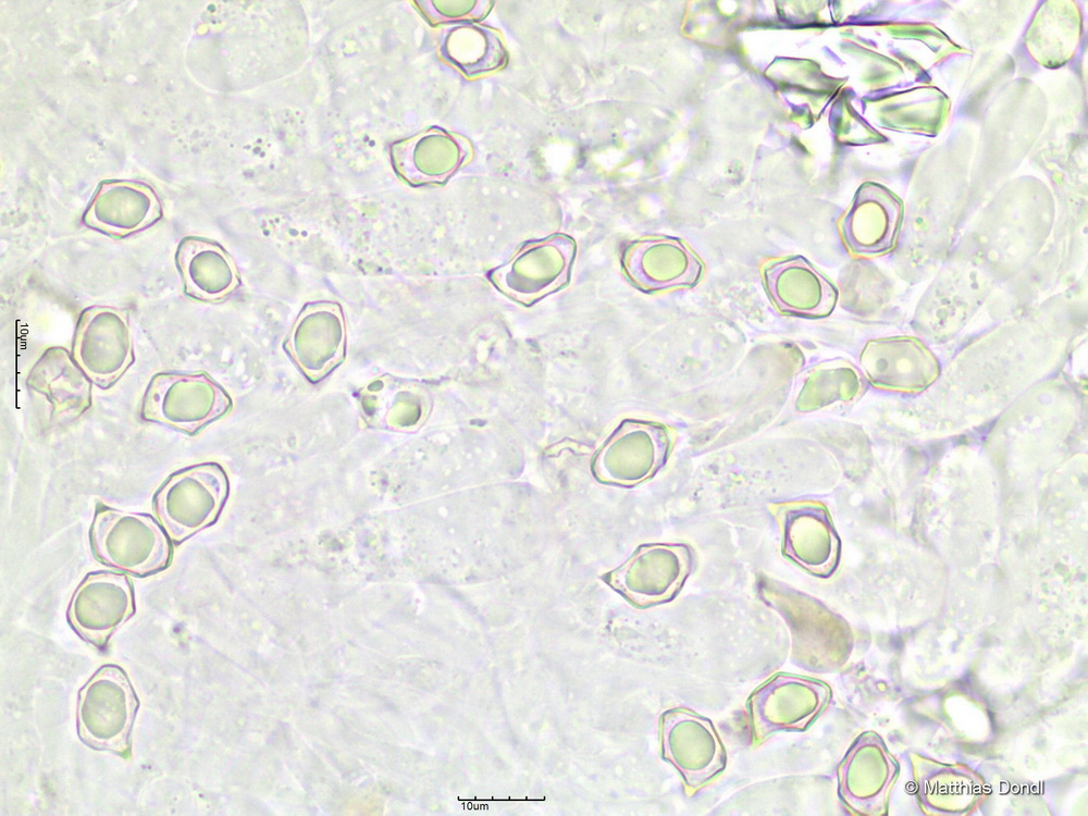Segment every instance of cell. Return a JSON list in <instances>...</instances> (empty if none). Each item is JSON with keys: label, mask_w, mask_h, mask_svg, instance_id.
Segmentation results:
<instances>
[{"label": "cell", "mask_w": 1088, "mask_h": 816, "mask_svg": "<svg viewBox=\"0 0 1088 816\" xmlns=\"http://www.w3.org/2000/svg\"><path fill=\"white\" fill-rule=\"evenodd\" d=\"M831 697L829 685L809 677L778 672L757 687L746 707L754 746L780 731H804Z\"/></svg>", "instance_id": "5"}, {"label": "cell", "mask_w": 1088, "mask_h": 816, "mask_svg": "<svg viewBox=\"0 0 1088 816\" xmlns=\"http://www.w3.org/2000/svg\"><path fill=\"white\" fill-rule=\"evenodd\" d=\"M573 255L574 244L566 236L533 243L495 270L492 281L512 298L529 305L567 283Z\"/></svg>", "instance_id": "12"}, {"label": "cell", "mask_w": 1088, "mask_h": 816, "mask_svg": "<svg viewBox=\"0 0 1088 816\" xmlns=\"http://www.w3.org/2000/svg\"><path fill=\"white\" fill-rule=\"evenodd\" d=\"M692 568L684 544L643 546L623 567V589L640 606L670 601Z\"/></svg>", "instance_id": "17"}, {"label": "cell", "mask_w": 1088, "mask_h": 816, "mask_svg": "<svg viewBox=\"0 0 1088 816\" xmlns=\"http://www.w3.org/2000/svg\"><path fill=\"white\" fill-rule=\"evenodd\" d=\"M91 380L63 347H50L30 369L26 384L51 407L57 422H70L91 406Z\"/></svg>", "instance_id": "18"}, {"label": "cell", "mask_w": 1088, "mask_h": 816, "mask_svg": "<svg viewBox=\"0 0 1088 816\" xmlns=\"http://www.w3.org/2000/svg\"><path fill=\"white\" fill-rule=\"evenodd\" d=\"M470 154L467 139L440 128L426 129L391 147L395 171L415 186L445 183Z\"/></svg>", "instance_id": "16"}, {"label": "cell", "mask_w": 1088, "mask_h": 816, "mask_svg": "<svg viewBox=\"0 0 1088 816\" xmlns=\"http://www.w3.org/2000/svg\"><path fill=\"white\" fill-rule=\"evenodd\" d=\"M136 611L129 578L110 570L92 571L77 585L66 617L88 644L103 650L113 633Z\"/></svg>", "instance_id": "9"}, {"label": "cell", "mask_w": 1088, "mask_h": 816, "mask_svg": "<svg viewBox=\"0 0 1088 816\" xmlns=\"http://www.w3.org/2000/svg\"><path fill=\"white\" fill-rule=\"evenodd\" d=\"M761 273L770 300L783 314L823 318L836 307L837 286L802 256L769 260Z\"/></svg>", "instance_id": "11"}, {"label": "cell", "mask_w": 1088, "mask_h": 816, "mask_svg": "<svg viewBox=\"0 0 1088 816\" xmlns=\"http://www.w3.org/2000/svg\"><path fill=\"white\" fill-rule=\"evenodd\" d=\"M860 363L877 385H916L937 368L936 358L919 342L912 338H881L868 342Z\"/></svg>", "instance_id": "20"}, {"label": "cell", "mask_w": 1088, "mask_h": 816, "mask_svg": "<svg viewBox=\"0 0 1088 816\" xmlns=\"http://www.w3.org/2000/svg\"><path fill=\"white\" fill-rule=\"evenodd\" d=\"M162 207L153 189L143 183L101 182L83 215V222L113 237H124L156 223Z\"/></svg>", "instance_id": "15"}, {"label": "cell", "mask_w": 1088, "mask_h": 816, "mask_svg": "<svg viewBox=\"0 0 1088 816\" xmlns=\"http://www.w3.org/2000/svg\"><path fill=\"white\" fill-rule=\"evenodd\" d=\"M231 408L230 395L206 372H161L145 391L140 416L194 435Z\"/></svg>", "instance_id": "4"}, {"label": "cell", "mask_w": 1088, "mask_h": 816, "mask_svg": "<svg viewBox=\"0 0 1088 816\" xmlns=\"http://www.w3.org/2000/svg\"><path fill=\"white\" fill-rule=\"evenodd\" d=\"M94 556L103 565L136 577L168 569L173 547L164 528L149 514L120 510L99 503L89 533Z\"/></svg>", "instance_id": "1"}, {"label": "cell", "mask_w": 1088, "mask_h": 816, "mask_svg": "<svg viewBox=\"0 0 1088 816\" xmlns=\"http://www.w3.org/2000/svg\"><path fill=\"white\" fill-rule=\"evenodd\" d=\"M894 230L892 209L869 196L858 197L841 222L846 247L858 257L886 252L892 245Z\"/></svg>", "instance_id": "22"}, {"label": "cell", "mask_w": 1088, "mask_h": 816, "mask_svg": "<svg viewBox=\"0 0 1088 816\" xmlns=\"http://www.w3.org/2000/svg\"><path fill=\"white\" fill-rule=\"evenodd\" d=\"M73 358L95 384L110 387L135 359L127 316L106 306L83 310L75 330Z\"/></svg>", "instance_id": "8"}, {"label": "cell", "mask_w": 1088, "mask_h": 816, "mask_svg": "<svg viewBox=\"0 0 1088 816\" xmlns=\"http://www.w3.org/2000/svg\"><path fill=\"white\" fill-rule=\"evenodd\" d=\"M228 495L224 469L203 462L172 473L157 490L152 503L171 541L180 545L220 516Z\"/></svg>", "instance_id": "3"}, {"label": "cell", "mask_w": 1088, "mask_h": 816, "mask_svg": "<svg viewBox=\"0 0 1088 816\" xmlns=\"http://www.w3.org/2000/svg\"><path fill=\"white\" fill-rule=\"evenodd\" d=\"M623 265L633 283L651 292L692 288L705 271L703 261L677 238L636 243L627 250Z\"/></svg>", "instance_id": "13"}, {"label": "cell", "mask_w": 1088, "mask_h": 816, "mask_svg": "<svg viewBox=\"0 0 1088 816\" xmlns=\"http://www.w3.org/2000/svg\"><path fill=\"white\" fill-rule=\"evenodd\" d=\"M424 17L432 24L453 21H473L489 12V1H417Z\"/></svg>", "instance_id": "24"}, {"label": "cell", "mask_w": 1088, "mask_h": 816, "mask_svg": "<svg viewBox=\"0 0 1088 816\" xmlns=\"http://www.w3.org/2000/svg\"><path fill=\"white\" fill-rule=\"evenodd\" d=\"M861 386L857 371L844 360L825 361L804 378L795 399L799 411H813L839 400H849Z\"/></svg>", "instance_id": "23"}, {"label": "cell", "mask_w": 1088, "mask_h": 816, "mask_svg": "<svg viewBox=\"0 0 1088 816\" xmlns=\"http://www.w3.org/2000/svg\"><path fill=\"white\" fill-rule=\"evenodd\" d=\"M440 50L446 61L468 77L493 72L507 61L499 35L489 27L471 23H460L442 30Z\"/></svg>", "instance_id": "21"}, {"label": "cell", "mask_w": 1088, "mask_h": 816, "mask_svg": "<svg viewBox=\"0 0 1088 816\" xmlns=\"http://www.w3.org/2000/svg\"><path fill=\"white\" fill-rule=\"evenodd\" d=\"M662 755L680 774L687 795H694L720 775L727 764L725 746L712 721L677 707L660 717Z\"/></svg>", "instance_id": "6"}, {"label": "cell", "mask_w": 1088, "mask_h": 816, "mask_svg": "<svg viewBox=\"0 0 1088 816\" xmlns=\"http://www.w3.org/2000/svg\"><path fill=\"white\" fill-rule=\"evenodd\" d=\"M175 262L184 292L194 299L220 300L238 285L237 270L232 258L221 246L207 238H182L176 248Z\"/></svg>", "instance_id": "19"}, {"label": "cell", "mask_w": 1088, "mask_h": 816, "mask_svg": "<svg viewBox=\"0 0 1088 816\" xmlns=\"http://www.w3.org/2000/svg\"><path fill=\"white\" fill-rule=\"evenodd\" d=\"M345 339L339 306L320 301L301 311L285 347L308 378L319 380L343 359Z\"/></svg>", "instance_id": "14"}, {"label": "cell", "mask_w": 1088, "mask_h": 816, "mask_svg": "<svg viewBox=\"0 0 1088 816\" xmlns=\"http://www.w3.org/2000/svg\"><path fill=\"white\" fill-rule=\"evenodd\" d=\"M770 511L782 533L783 555L814 576H831L838 562L839 541L823 504L776 503Z\"/></svg>", "instance_id": "10"}, {"label": "cell", "mask_w": 1088, "mask_h": 816, "mask_svg": "<svg viewBox=\"0 0 1088 816\" xmlns=\"http://www.w3.org/2000/svg\"><path fill=\"white\" fill-rule=\"evenodd\" d=\"M764 601L777 610L791 633V660L813 672L830 671L841 662L839 631L832 614L816 599L764 583Z\"/></svg>", "instance_id": "7"}, {"label": "cell", "mask_w": 1088, "mask_h": 816, "mask_svg": "<svg viewBox=\"0 0 1088 816\" xmlns=\"http://www.w3.org/2000/svg\"><path fill=\"white\" fill-rule=\"evenodd\" d=\"M138 708L139 700L125 670L114 664L103 665L79 690L78 737L95 750L129 758Z\"/></svg>", "instance_id": "2"}]
</instances>
